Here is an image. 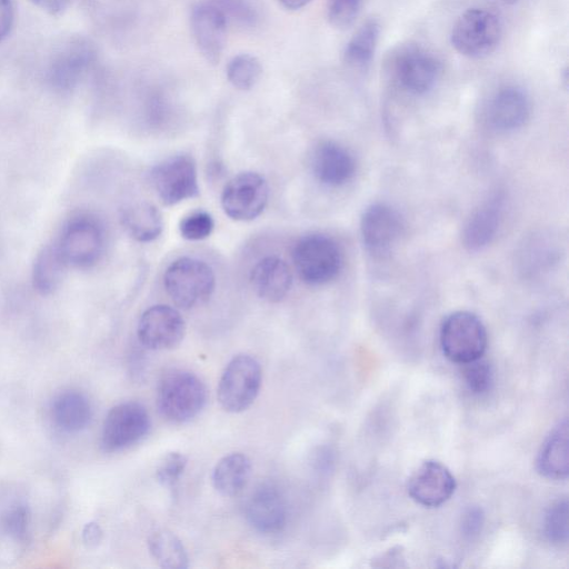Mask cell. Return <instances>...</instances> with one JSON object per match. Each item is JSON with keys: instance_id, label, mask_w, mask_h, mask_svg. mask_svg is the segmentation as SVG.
Here are the masks:
<instances>
[{"instance_id": "6da1fadb", "label": "cell", "mask_w": 569, "mask_h": 569, "mask_svg": "<svg viewBox=\"0 0 569 569\" xmlns=\"http://www.w3.org/2000/svg\"><path fill=\"white\" fill-rule=\"evenodd\" d=\"M207 401L203 382L192 372L181 369L168 371L157 388L160 415L173 423L188 422L197 417Z\"/></svg>"}, {"instance_id": "7a4b0ae2", "label": "cell", "mask_w": 569, "mask_h": 569, "mask_svg": "<svg viewBox=\"0 0 569 569\" xmlns=\"http://www.w3.org/2000/svg\"><path fill=\"white\" fill-rule=\"evenodd\" d=\"M163 286L181 309H191L207 302L216 287L212 268L204 261L181 257L174 260L164 271Z\"/></svg>"}, {"instance_id": "3957f363", "label": "cell", "mask_w": 569, "mask_h": 569, "mask_svg": "<svg viewBox=\"0 0 569 569\" xmlns=\"http://www.w3.org/2000/svg\"><path fill=\"white\" fill-rule=\"evenodd\" d=\"M68 268L93 267L104 250V230L100 221L88 213L70 218L54 241Z\"/></svg>"}, {"instance_id": "277c9868", "label": "cell", "mask_w": 569, "mask_h": 569, "mask_svg": "<svg viewBox=\"0 0 569 569\" xmlns=\"http://www.w3.org/2000/svg\"><path fill=\"white\" fill-rule=\"evenodd\" d=\"M292 260L299 277L312 286L336 279L343 263L339 244L323 233L301 237L293 247Z\"/></svg>"}, {"instance_id": "5b68a950", "label": "cell", "mask_w": 569, "mask_h": 569, "mask_svg": "<svg viewBox=\"0 0 569 569\" xmlns=\"http://www.w3.org/2000/svg\"><path fill=\"white\" fill-rule=\"evenodd\" d=\"M502 34L499 17L487 8H469L452 26L450 42L460 54L479 59L498 47Z\"/></svg>"}, {"instance_id": "8992f818", "label": "cell", "mask_w": 569, "mask_h": 569, "mask_svg": "<svg viewBox=\"0 0 569 569\" xmlns=\"http://www.w3.org/2000/svg\"><path fill=\"white\" fill-rule=\"evenodd\" d=\"M439 341L448 360L465 365L483 357L488 336L483 322L477 315L470 311H456L443 319Z\"/></svg>"}, {"instance_id": "52a82bcc", "label": "cell", "mask_w": 569, "mask_h": 569, "mask_svg": "<svg viewBox=\"0 0 569 569\" xmlns=\"http://www.w3.org/2000/svg\"><path fill=\"white\" fill-rule=\"evenodd\" d=\"M262 380L258 360L250 355L234 356L226 366L220 377L217 398L227 412H241L256 400Z\"/></svg>"}, {"instance_id": "ba28073f", "label": "cell", "mask_w": 569, "mask_h": 569, "mask_svg": "<svg viewBox=\"0 0 569 569\" xmlns=\"http://www.w3.org/2000/svg\"><path fill=\"white\" fill-rule=\"evenodd\" d=\"M439 60L427 49L417 44L400 47L391 57L389 72L396 84L405 92L421 96L430 91L440 74Z\"/></svg>"}, {"instance_id": "9c48e42d", "label": "cell", "mask_w": 569, "mask_h": 569, "mask_svg": "<svg viewBox=\"0 0 569 569\" xmlns=\"http://www.w3.org/2000/svg\"><path fill=\"white\" fill-rule=\"evenodd\" d=\"M153 188L166 206H173L199 193L197 164L192 156L178 153L153 167Z\"/></svg>"}, {"instance_id": "30bf717a", "label": "cell", "mask_w": 569, "mask_h": 569, "mask_svg": "<svg viewBox=\"0 0 569 569\" xmlns=\"http://www.w3.org/2000/svg\"><path fill=\"white\" fill-rule=\"evenodd\" d=\"M151 426L147 409L139 402H121L106 416L101 447L107 452L123 450L142 440Z\"/></svg>"}, {"instance_id": "8fae6325", "label": "cell", "mask_w": 569, "mask_h": 569, "mask_svg": "<svg viewBox=\"0 0 569 569\" xmlns=\"http://www.w3.org/2000/svg\"><path fill=\"white\" fill-rule=\"evenodd\" d=\"M269 188L266 179L253 171L232 177L221 192L224 213L237 221L256 219L267 206Z\"/></svg>"}, {"instance_id": "7c38bea8", "label": "cell", "mask_w": 569, "mask_h": 569, "mask_svg": "<svg viewBox=\"0 0 569 569\" xmlns=\"http://www.w3.org/2000/svg\"><path fill=\"white\" fill-rule=\"evenodd\" d=\"M186 333L181 313L166 305L147 309L138 322L137 336L140 343L150 350H168L177 347Z\"/></svg>"}, {"instance_id": "4fadbf2b", "label": "cell", "mask_w": 569, "mask_h": 569, "mask_svg": "<svg viewBox=\"0 0 569 569\" xmlns=\"http://www.w3.org/2000/svg\"><path fill=\"white\" fill-rule=\"evenodd\" d=\"M405 231L400 213L382 202L370 204L362 213L360 233L367 250L373 254L389 252Z\"/></svg>"}, {"instance_id": "5bb4252c", "label": "cell", "mask_w": 569, "mask_h": 569, "mask_svg": "<svg viewBox=\"0 0 569 569\" xmlns=\"http://www.w3.org/2000/svg\"><path fill=\"white\" fill-rule=\"evenodd\" d=\"M456 486L453 475L443 463L426 460L409 477L407 490L417 503L435 508L451 498Z\"/></svg>"}, {"instance_id": "9a60e30c", "label": "cell", "mask_w": 569, "mask_h": 569, "mask_svg": "<svg viewBox=\"0 0 569 569\" xmlns=\"http://www.w3.org/2000/svg\"><path fill=\"white\" fill-rule=\"evenodd\" d=\"M248 522L259 532L272 535L281 531L287 522V503L281 491L271 483H261L246 503Z\"/></svg>"}, {"instance_id": "2e32d148", "label": "cell", "mask_w": 569, "mask_h": 569, "mask_svg": "<svg viewBox=\"0 0 569 569\" xmlns=\"http://www.w3.org/2000/svg\"><path fill=\"white\" fill-rule=\"evenodd\" d=\"M191 30L196 43L210 63H217L226 43V16L212 3H198L192 8Z\"/></svg>"}, {"instance_id": "e0dca14e", "label": "cell", "mask_w": 569, "mask_h": 569, "mask_svg": "<svg viewBox=\"0 0 569 569\" xmlns=\"http://www.w3.org/2000/svg\"><path fill=\"white\" fill-rule=\"evenodd\" d=\"M311 169L316 179L322 184L340 187L353 177L356 161L343 146L326 140L313 149Z\"/></svg>"}, {"instance_id": "ac0fdd59", "label": "cell", "mask_w": 569, "mask_h": 569, "mask_svg": "<svg viewBox=\"0 0 569 569\" xmlns=\"http://www.w3.org/2000/svg\"><path fill=\"white\" fill-rule=\"evenodd\" d=\"M530 100L515 86L500 88L487 107V120L497 131L508 132L521 128L530 116Z\"/></svg>"}, {"instance_id": "d6986e66", "label": "cell", "mask_w": 569, "mask_h": 569, "mask_svg": "<svg viewBox=\"0 0 569 569\" xmlns=\"http://www.w3.org/2000/svg\"><path fill=\"white\" fill-rule=\"evenodd\" d=\"M503 197L493 193L469 217L463 230V246L478 251L487 247L496 237L502 219Z\"/></svg>"}, {"instance_id": "ffe728a7", "label": "cell", "mask_w": 569, "mask_h": 569, "mask_svg": "<svg viewBox=\"0 0 569 569\" xmlns=\"http://www.w3.org/2000/svg\"><path fill=\"white\" fill-rule=\"evenodd\" d=\"M250 283L262 300L279 302L290 291L292 274L284 260L277 256H267L251 269Z\"/></svg>"}, {"instance_id": "44dd1931", "label": "cell", "mask_w": 569, "mask_h": 569, "mask_svg": "<svg viewBox=\"0 0 569 569\" xmlns=\"http://www.w3.org/2000/svg\"><path fill=\"white\" fill-rule=\"evenodd\" d=\"M568 421H560L543 441L537 457L541 476L552 480L566 479L569 471Z\"/></svg>"}, {"instance_id": "7402d4cb", "label": "cell", "mask_w": 569, "mask_h": 569, "mask_svg": "<svg viewBox=\"0 0 569 569\" xmlns=\"http://www.w3.org/2000/svg\"><path fill=\"white\" fill-rule=\"evenodd\" d=\"M51 418L58 429L77 433L87 428L92 418V407L80 391L67 390L59 393L51 403Z\"/></svg>"}, {"instance_id": "603a6c76", "label": "cell", "mask_w": 569, "mask_h": 569, "mask_svg": "<svg viewBox=\"0 0 569 569\" xmlns=\"http://www.w3.org/2000/svg\"><path fill=\"white\" fill-rule=\"evenodd\" d=\"M120 220L127 233L140 242L157 239L163 229L161 212L156 206L146 201L126 204L121 209Z\"/></svg>"}, {"instance_id": "cb8c5ba5", "label": "cell", "mask_w": 569, "mask_h": 569, "mask_svg": "<svg viewBox=\"0 0 569 569\" xmlns=\"http://www.w3.org/2000/svg\"><path fill=\"white\" fill-rule=\"evenodd\" d=\"M250 473L249 458L241 452H231L216 463L212 471V483L222 496L234 497L243 490Z\"/></svg>"}, {"instance_id": "d4e9b609", "label": "cell", "mask_w": 569, "mask_h": 569, "mask_svg": "<svg viewBox=\"0 0 569 569\" xmlns=\"http://www.w3.org/2000/svg\"><path fill=\"white\" fill-rule=\"evenodd\" d=\"M67 268L56 242L43 246L32 266L33 288L42 296L53 293L59 288Z\"/></svg>"}, {"instance_id": "484cf974", "label": "cell", "mask_w": 569, "mask_h": 569, "mask_svg": "<svg viewBox=\"0 0 569 569\" xmlns=\"http://www.w3.org/2000/svg\"><path fill=\"white\" fill-rule=\"evenodd\" d=\"M379 34L380 23L377 19L365 21L346 46L345 62L353 69H366L375 56Z\"/></svg>"}, {"instance_id": "4316f807", "label": "cell", "mask_w": 569, "mask_h": 569, "mask_svg": "<svg viewBox=\"0 0 569 569\" xmlns=\"http://www.w3.org/2000/svg\"><path fill=\"white\" fill-rule=\"evenodd\" d=\"M148 546L151 556L162 568L183 569L188 556L182 542L172 532L161 529L150 535Z\"/></svg>"}, {"instance_id": "83f0119b", "label": "cell", "mask_w": 569, "mask_h": 569, "mask_svg": "<svg viewBox=\"0 0 569 569\" xmlns=\"http://www.w3.org/2000/svg\"><path fill=\"white\" fill-rule=\"evenodd\" d=\"M261 73L259 60L248 53H241L230 60L227 67V77L230 83L240 90H248L254 86Z\"/></svg>"}, {"instance_id": "f1b7e54d", "label": "cell", "mask_w": 569, "mask_h": 569, "mask_svg": "<svg viewBox=\"0 0 569 569\" xmlns=\"http://www.w3.org/2000/svg\"><path fill=\"white\" fill-rule=\"evenodd\" d=\"M547 539L552 543H566L568 540V501L566 498L555 501L547 510L543 520Z\"/></svg>"}, {"instance_id": "f546056e", "label": "cell", "mask_w": 569, "mask_h": 569, "mask_svg": "<svg viewBox=\"0 0 569 569\" xmlns=\"http://www.w3.org/2000/svg\"><path fill=\"white\" fill-rule=\"evenodd\" d=\"M461 366L465 383L471 393L483 395L490 390L493 370L488 360L480 357Z\"/></svg>"}, {"instance_id": "4dcf8cb0", "label": "cell", "mask_w": 569, "mask_h": 569, "mask_svg": "<svg viewBox=\"0 0 569 569\" xmlns=\"http://www.w3.org/2000/svg\"><path fill=\"white\" fill-rule=\"evenodd\" d=\"M3 531L14 541L24 542L29 533L30 513L26 505L17 503L1 518Z\"/></svg>"}, {"instance_id": "1f68e13d", "label": "cell", "mask_w": 569, "mask_h": 569, "mask_svg": "<svg viewBox=\"0 0 569 569\" xmlns=\"http://www.w3.org/2000/svg\"><path fill=\"white\" fill-rule=\"evenodd\" d=\"M214 227L211 214L206 210H196L184 216L179 223L180 234L191 241L208 238Z\"/></svg>"}, {"instance_id": "d6a6232c", "label": "cell", "mask_w": 569, "mask_h": 569, "mask_svg": "<svg viewBox=\"0 0 569 569\" xmlns=\"http://www.w3.org/2000/svg\"><path fill=\"white\" fill-rule=\"evenodd\" d=\"M188 463L187 457L178 451L168 452L159 462L156 471L158 481L166 487L174 486Z\"/></svg>"}, {"instance_id": "836d02e7", "label": "cell", "mask_w": 569, "mask_h": 569, "mask_svg": "<svg viewBox=\"0 0 569 569\" xmlns=\"http://www.w3.org/2000/svg\"><path fill=\"white\" fill-rule=\"evenodd\" d=\"M362 0H329L328 18L336 28H347L357 18Z\"/></svg>"}, {"instance_id": "e575fe53", "label": "cell", "mask_w": 569, "mask_h": 569, "mask_svg": "<svg viewBox=\"0 0 569 569\" xmlns=\"http://www.w3.org/2000/svg\"><path fill=\"white\" fill-rule=\"evenodd\" d=\"M224 16L229 14L233 20L243 24H252L256 20L253 8L246 0H212Z\"/></svg>"}, {"instance_id": "d590c367", "label": "cell", "mask_w": 569, "mask_h": 569, "mask_svg": "<svg viewBox=\"0 0 569 569\" xmlns=\"http://www.w3.org/2000/svg\"><path fill=\"white\" fill-rule=\"evenodd\" d=\"M485 523V513L479 506L468 507L460 520V531L465 539L476 538L482 530Z\"/></svg>"}, {"instance_id": "8d00e7d4", "label": "cell", "mask_w": 569, "mask_h": 569, "mask_svg": "<svg viewBox=\"0 0 569 569\" xmlns=\"http://www.w3.org/2000/svg\"><path fill=\"white\" fill-rule=\"evenodd\" d=\"M536 241L537 247L535 241L528 243L529 248L526 249V253L523 252V259H528L529 262L526 263H528L529 267L533 263V268H543L553 260L555 250L549 247L551 243L547 239H542L541 241V238H538Z\"/></svg>"}, {"instance_id": "74e56055", "label": "cell", "mask_w": 569, "mask_h": 569, "mask_svg": "<svg viewBox=\"0 0 569 569\" xmlns=\"http://www.w3.org/2000/svg\"><path fill=\"white\" fill-rule=\"evenodd\" d=\"M13 23V3L12 0H0V41H2L11 30Z\"/></svg>"}, {"instance_id": "f35d334b", "label": "cell", "mask_w": 569, "mask_h": 569, "mask_svg": "<svg viewBox=\"0 0 569 569\" xmlns=\"http://www.w3.org/2000/svg\"><path fill=\"white\" fill-rule=\"evenodd\" d=\"M83 542L89 547H96L102 539V530L97 522H89L82 530Z\"/></svg>"}, {"instance_id": "ab89813d", "label": "cell", "mask_w": 569, "mask_h": 569, "mask_svg": "<svg viewBox=\"0 0 569 569\" xmlns=\"http://www.w3.org/2000/svg\"><path fill=\"white\" fill-rule=\"evenodd\" d=\"M37 7L50 14H60L69 6L70 0H31Z\"/></svg>"}, {"instance_id": "60d3db41", "label": "cell", "mask_w": 569, "mask_h": 569, "mask_svg": "<svg viewBox=\"0 0 569 569\" xmlns=\"http://www.w3.org/2000/svg\"><path fill=\"white\" fill-rule=\"evenodd\" d=\"M311 0H280V2L288 9L297 10L306 4H308Z\"/></svg>"}, {"instance_id": "b9f144b4", "label": "cell", "mask_w": 569, "mask_h": 569, "mask_svg": "<svg viewBox=\"0 0 569 569\" xmlns=\"http://www.w3.org/2000/svg\"><path fill=\"white\" fill-rule=\"evenodd\" d=\"M505 3H508V4H513L516 3L518 0H502Z\"/></svg>"}]
</instances>
